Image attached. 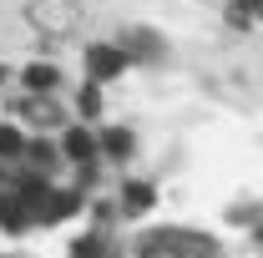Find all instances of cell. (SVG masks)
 I'll use <instances>...</instances> for the list:
<instances>
[{
  "label": "cell",
  "instance_id": "cell-4",
  "mask_svg": "<svg viewBox=\"0 0 263 258\" xmlns=\"http://www.w3.org/2000/svg\"><path fill=\"white\" fill-rule=\"evenodd\" d=\"M117 51H122V56H127V51H137V56H157V41H152V35H142V31H127Z\"/></svg>",
  "mask_w": 263,
  "mask_h": 258
},
{
  "label": "cell",
  "instance_id": "cell-3",
  "mask_svg": "<svg viewBox=\"0 0 263 258\" xmlns=\"http://www.w3.org/2000/svg\"><path fill=\"white\" fill-rule=\"evenodd\" d=\"M26 223H31V213H26V202H21V197H0V228H10V233H21Z\"/></svg>",
  "mask_w": 263,
  "mask_h": 258
},
{
  "label": "cell",
  "instance_id": "cell-11",
  "mask_svg": "<svg viewBox=\"0 0 263 258\" xmlns=\"http://www.w3.org/2000/svg\"><path fill=\"white\" fill-rule=\"evenodd\" d=\"M127 147H132V137H127V132H106V152H117V157H122Z\"/></svg>",
  "mask_w": 263,
  "mask_h": 258
},
{
  "label": "cell",
  "instance_id": "cell-9",
  "mask_svg": "<svg viewBox=\"0 0 263 258\" xmlns=\"http://www.w3.org/2000/svg\"><path fill=\"white\" fill-rule=\"evenodd\" d=\"M21 152V132L15 127H0V157H15Z\"/></svg>",
  "mask_w": 263,
  "mask_h": 258
},
{
  "label": "cell",
  "instance_id": "cell-1",
  "mask_svg": "<svg viewBox=\"0 0 263 258\" xmlns=\"http://www.w3.org/2000/svg\"><path fill=\"white\" fill-rule=\"evenodd\" d=\"M31 21L35 31L61 41V35H71V26H81V5L76 0H31Z\"/></svg>",
  "mask_w": 263,
  "mask_h": 258
},
{
  "label": "cell",
  "instance_id": "cell-6",
  "mask_svg": "<svg viewBox=\"0 0 263 258\" xmlns=\"http://www.w3.org/2000/svg\"><path fill=\"white\" fill-rule=\"evenodd\" d=\"M66 152H71V157H76V162H86V157H91V152H97V142H91L86 132L76 127V132H66Z\"/></svg>",
  "mask_w": 263,
  "mask_h": 258
},
{
  "label": "cell",
  "instance_id": "cell-8",
  "mask_svg": "<svg viewBox=\"0 0 263 258\" xmlns=\"http://www.w3.org/2000/svg\"><path fill=\"white\" fill-rule=\"evenodd\" d=\"M127 208L132 213H147V208H152V188H147V182H132L127 188Z\"/></svg>",
  "mask_w": 263,
  "mask_h": 258
},
{
  "label": "cell",
  "instance_id": "cell-5",
  "mask_svg": "<svg viewBox=\"0 0 263 258\" xmlns=\"http://www.w3.org/2000/svg\"><path fill=\"white\" fill-rule=\"evenodd\" d=\"M76 202H81L76 193H51V197H46V208H41V218H66Z\"/></svg>",
  "mask_w": 263,
  "mask_h": 258
},
{
  "label": "cell",
  "instance_id": "cell-2",
  "mask_svg": "<svg viewBox=\"0 0 263 258\" xmlns=\"http://www.w3.org/2000/svg\"><path fill=\"white\" fill-rule=\"evenodd\" d=\"M86 66H91V76H117V71H122V66H127V56H122V51H117V46H91V51H86Z\"/></svg>",
  "mask_w": 263,
  "mask_h": 258
},
{
  "label": "cell",
  "instance_id": "cell-10",
  "mask_svg": "<svg viewBox=\"0 0 263 258\" xmlns=\"http://www.w3.org/2000/svg\"><path fill=\"white\" fill-rule=\"evenodd\" d=\"M97 112H101V91L86 86V91H81V117H97Z\"/></svg>",
  "mask_w": 263,
  "mask_h": 258
},
{
  "label": "cell",
  "instance_id": "cell-12",
  "mask_svg": "<svg viewBox=\"0 0 263 258\" xmlns=\"http://www.w3.org/2000/svg\"><path fill=\"white\" fill-rule=\"evenodd\" d=\"M31 157H35V167H41V172H46V167H51V162H56V152H51V147H46V142H35V147H31Z\"/></svg>",
  "mask_w": 263,
  "mask_h": 258
},
{
  "label": "cell",
  "instance_id": "cell-7",
  "mask_svg": "<svg viewBox=\"0 0 263 258\" xmlns=\"http://www.w3.org/2000/svg\"><path fill=\"white\" fill-rule=\"evenodd\" d=\"M26 86H31V91H51V86H56V71H51V66H41V61H35L31 71H26Z\"/></svg>",
  "mask_w": 263,
  "mask_h": 258
},
{
  "label": "cell",
  "instance_id": "cell-13",
  "mask_svg": "<svg viewBox=\"0 0 263 258\" xmlns=\"http://www.w3.org/2000/svg\"><path fill=\"white\" fill-rule=\"evenodd\" d=\"M97 253H101V238H86V243L76 248V258H97Z\"/></svg>",
  "mask_w": 263,
  "mask_h": 258
}]
</instances>
